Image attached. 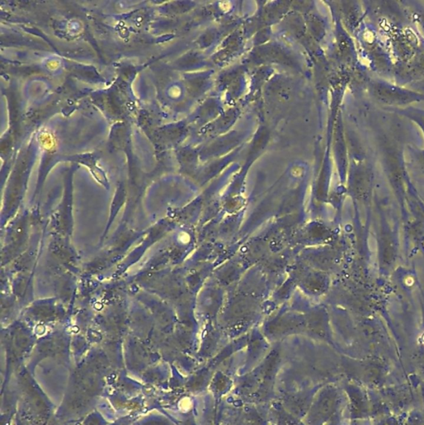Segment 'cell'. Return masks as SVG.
Returning <instances> with one entry per match:
<instances>
[{
    "label": "cell",
    "instance_id": "7a4b0ae2",
    "mask_svg": "<svg viewBox=\"0 0 424 425\" xmlns=\"http://www.w3.org/2000/svg\"><path fill=\"white\" fill-rule=\"evenodd\" d=\"M400 112L418 124L424 133V112L415 110L414 108H407V109L401 110Z\"/></svg>",
    "mask_w": 424,
    "mask_h": 425
},
{
    "label": "cell",
    "instance_id": "277c9868",
    "mask_svg": "<svg viewBox=\"0 0 424 425\" xmlns=\"http://www.w3.org/2000/svg\"><path fill=\"white\" fill-rule=\"evenodd\" d=\"M418 159L419 163H421L422 168L424 169V150L423 151L418 152Z\"/></svg>",
    "mask_w": 424,
    "mask_h": 425
},
{
    "label": "cell",
    "instance_id": "3957f363",
    "mask_svg": "<svg viewBox=\"0 0 424 425\" xmlns=\"http://www.w3.org/2000/svg\"><path fill=\"white\" fill-rule=\"evenodd\" d=\"M415 16H417V24L419 25V26H421V28L423 29V31L424 32V15L418 14L415 15Z\"/></svg>",
    "mask_w": 424,
    "mask_h": 425
},
{
    "label": "cell",
    "instance_id": "6da1fadb",
    "mask_svg": "<svg viewBox=\"0 0 424 425\" xmlns=\"http://www.w3.org/2000/svg\"><path fill=\"white\" fill-rule=\"evenodd\" d=\"M371 91L378 102L385 105L403 107L413 102L424 101V95L386 82H373Z\"/></svg>",
    "mask_w": 424,
    "mask_h": 425
}]
</instances>
